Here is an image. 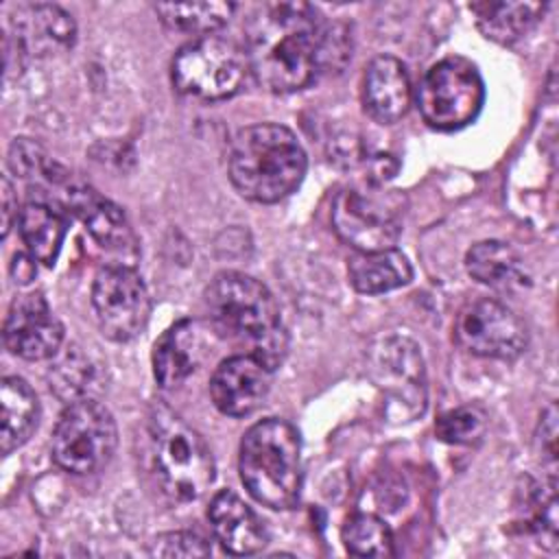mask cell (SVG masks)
I'll use <instances>...</instances> for the list:
<instances>
[{"mask_svg": "<svg viewBox=\"0 0 559 559\" xmlns=\"http://www.w3.org/2000/svg\"><path fill=\"white\" fill-rule=\"evenodd\" d=\"M39 419V402L31 384L17 376L0 382V450L2 454L20 448Z\"/></svg>", "mask_w": 559, "mask_h": 559, "instance_id": "cell-22", "label": "cell"}, {"mask_svg": "<svg viewBox=\"0 0 559 559\" xmlns=\"http://www.w3.org/2000/svg\"><path fill=\"white\" fill-rule=\"evenodd\" d=\"M63 205L85 225L98 247L120 255L138 253V236L124 212L109 199L100 197L92 186L79 181L68 183L63 188Z\"/></svg>", "mask_w": 559, "mask_h": 559, "instance_id": "cell-14", "label": "cell"}, {"mask_svg": "<svg viewBox=\"0 0 559 559\" xmlns=\"http://www.w3.org/2000/svg\"><path fill=\"white\" fill-rule=\"evenodd\" d=\"M9 168L22 179H37L50 186H68L70 173L28 138H17L9 148Z\"/></svg>", "mask_w": 559, "mask_h": 559, "instance_id": "cell-27", "label": "cell"}, {"mask_svg": "<svg viewBox=\"0 0 559 559\" xmlns=\"http://www.w3.org/2000/svg\"><path fill=\"white\" fill-rule=\"evenodd\" d=\"M15 46L28 55H52L74 44L76 26L57 4H20L11 17Z\"/></svg>", "mask_w": 559, "mask_h": 559, "instance_id": "cell-16", "label": "cell"}, {"mask_svg": "<svg viewBox=\"0 0 559 559\" xmlns=\"http://www.w3.org/2000/svg\"><path fill=\"white\" fill-rule=\"evenodd\" d=\"M207 518L218 544L231 555L260 552L269 533L258 513L234 491H218L207 509Z\"/></svg>", "mask_w": 559, "mask_h": 559, "instance_id": "cell-17", "label": "cell"}, {"mask_svg": "<svg viewBox=\"0 0 559 559\" xmlns=\"http://www.w3.org/2000/svg\"><path fill=\"white\" fill-rule=\"evenodd\" d=\"M2 336L11 354L24 360H46L59 354L63 325L41 293H28L15 297L11 304Z\"/></svg>", "mask_w": 559, "mask_h": 559, "instance_id": "cell-13", "label": "cell"}, {"mask_svg": "<svg viewBox=\"0 0 559 559\" xmlns=\"http://www.w3.org/2000/svg\"><path fill=\"white\" fill-rule=\"evenodd\" d=\"M537 439L542 443V454L550 463H555V459H557V413H555V406H550L548 413L544 415L542 435Z\"/></svg>", "mask_w": 559, "mask_h": 559, "instance_id": "cell-31", "label": "cell"}, {"mask_svg": "<svg viewBox=\"0 0 559 559\" xmlns=\"http://www.w3.org/2000/svg\"><path fill=\"white\" fill-rule=\"evenodd\" d=\"M402 216L404 197L378 183L345 188L332 205L334 231L356 251L393 249L402 234Z\"/></svg>", "mask_w": 559, "mask_h": 559, "instance_id": "cell-6", "label": "cell"}, {"mask_svg": "<svg viewBox=\"0 0 559 559\" xmlns=\"http://www.w3.org/2000/svg\"><path fill=\"white\" fill-rule=\"evenodd\" d=\"M454 338L474 356L513 360L526 349L528 332L509 306L483 297L461 308L454 321Z\"/></svg>", "mask_w": 559, "mask_h": 559, "instance_id": "cell-12", "label": "cell"}, {"mask_svg": "<svg viewBox=\"0 0 559 559\" xmlns=\"http://www.w3.org/2000/svg\"><path fill=\"white\" fill-rule=\"evenodd\" d=\"M371 382L384 395L395 421H411L426 408V367L419 345L406 336L389 334L376 341L367 356Z\"/></svg>", "mask_w": 559, "mask_h": 559, "instance_id": "cell-10", "label": "cell"}, {"mask_svg": "<svg viewBox=\"0 0 559 559\" xmlns=\"http://www.w3.org/2000/svg\"><path fill=\"white\" fill-rule=\"evenodd\" d=\"M17 216V197L9 177H2V238L9 236V229Z\"/></svg>", "mask_w": 559, "mask_h": 559, "instance_id": "cell-32", "label": "cell"}, {"mask_svg": "<svg viewBox=\"0 0 559 559\" xmlns=\"http://www.w3.org/2000/svg\"><path fill=\"white\" fill-rule=\"evenodd\" d=\"M17 229L28 255L46 266H52L68 231V218L66 212L50 201L35 197L20 210Z\"/></svg>", "mask_w": 559, "mask_h": 559, "instance_id": "cell-20", "label": "cell"}, {"mask_svg": "<svg viewBox=\"0 0 559 559\" xmlns=\"http://www.w3.org/2000/svg\"><path fill=\"white\" fill-rule=\"evenodd\" d=\"M201 336L199 328L190 319L173 323L153 347V373L164 386L181 384L201 362Z\"/></svg>", "mask_w": 559, "mask_h": 559, "instance_id": "cell-19", "label": "cell"}, {"mask_svg": "<svg viewBox=\"0 0 559 559\" xmlns=\"http://www.w3.org/2000/svg\"><path fill=\"white\" fill-rule=\"evenodd\" d=\"M205 308L212 328L271 371L288 352V334L271 290L240 271L218 273L205 288Z\"/></svg>", "mask_w": 559, "mask_h": 559, "instance_id": "cell-2", "label": "cell"}, {"mask_svg": "<svg viewBox=\"0 0 559 559\" xmlns=\"http://www.w3.org/2000/svg\"><path fill=\"white\" fill-rule=\"evenodd\" d=\"M151 555L157 557H205L210 555V546L203 537L188 531L164 533L155 537L151 544Z\"/></svg>", "mask_w": 559, "mask_h": 559, "instance_id": "cell-30", "label": "cell"}, {"mask_svg": "<svg viewBox=\"0 0 559 559\" xmlns=\"http://www.w3.org/2000/svg\"><path fill=\"white\" fill-rule=\"evenodd\" d=\"M306 151L297 135L277 122L240 129L227 157L231 186L255 203H277L293 194L306 175Z\"/></svg>", "mask_w": 559, "mask_h": 559, "instance_id": "cell-3", "label": "cell"}, {"mask_svg": "<svg viewBox=\"0 0 559 559\" xmlns=\"http://www.w3.org/2000/svg\"><path fill=\"white\" fill-rule=\"evenodd\" d=\"M114 415L94 400L70 402L52 432V459L70 474H94L105 467L116 450Z\"/></svg>", "mask_w": 559, "mask_h": 559, "instance_id": "cell-9", "label": "cell"}, {"mask_svg": "<svg viewBox=\"0 0 559 559\" xmlns=\"http://www.w3.org/2000/svg\"><path fill=\"white\" fill-rule=\"evenodd\" d=\"M153 472L177 502L201 498L214 480V456L205 439L175 411L155 404L146 417Z\"/></svg>", "mask_w": 559, "mask_h": 559, "instance_id": "cell-5", "label": "cell"}, {"mask_svg": "<svg viewBox=\"0 0 559 559\" xmlns=\"http://www.w3.org/2000/svg\"><path fill=\"white\" fill-rule=\"evenodd\" d=\"M35 262H37V260H35L33 255H24V253H17V255H15L13 266H11V273H13V277H15L17 284H28V282L35 277V273H37Z\"/></svg>", "mask_w": 559, "mask_h": 559, "instance_id": "cell-33", "label": "cell"}, {"mask_svg": "<svg viewBox=\"0 0 559 559\" xmlns=\"http://www.w3.org/2000/svg\"><path fill=\"white\" fill-rule=\"evenodd\" d=\"M249 72L269 92L290 94L347 57L343 37L306 2H264L245 24Z\"/></svg>", "mask_w": 559, "mask_h": 559, "instance_id": "cell-1", "label": "cell"}, {"mask_svg": "<svg viewBox=\"0 0 559 559\" xmlns=\"http://www.w3.org/2000/svg\"><path fill=\"white\" fill-rule=\"evenodd\" d=\"M343 544L349 555L386 559L395 555L393 533L384 520L371 513H356L343 526Z\"/></svg>", "mask_w": 559, "mask_h": 559, "instance_id": "cell-26", "label": "cell"}, {"mask_svg": "<svg viewBox=\"0 0 559 559\" xmlns=\"http://www.w3.org/2000/svg\"><path fill=\"white\" fill-rule=\"evenodd\" d=\"M236 4L231 2H170L155 4L159 20L177 33L205 37L227 24Z\"/></svg>", "mask_w": 559, "mask_h": 559, "instance_id": "cell-25", "label": "cell"}, {"mask_svg": "<svg viewBox=\"0 0 559 559\" xmlns=\"http://www.w3.org/2000/svg\"><path fill=\"white\" fill-rule=\"evenodd\" d=\"M465 269L476 282L498 290H513L528 282L522 258L502 240L476 242L465 255Z\"/></svg>", "mask_w": 559, "mask_h": 559, "instance_id": "cell-23", "label": "cell"}, {"mask_svg": "<svg viewBox=\"0 0 559 559\" xmlns=\"http://www.w3.org/2000/svg\"><path fill=\"white\" fill-rule=\"evenodd\" d=\"M367 114L384 124L397 122L411 107V79L404 63L391 55L376 57L362 79Z\"/></svg>", "mask_w": 559, "mask_h": 559, "instance_id": "cell-18", "label": "cell"}, {"mask_svg": "<svg viewBox=\"0 0 559 559\" xmlns=\"http://www.w3.org/2000/svg\"><path fill=\"white\" fill-rule=\"evenodd\" d=\"M483 100L485 85L478 68L459 55L430 66L417 87L419 114L437 131L467 127L480 114Z\"/></svg>", "mask_w": 559, "mask_h": 559, "instance_id": "cell-7", "label": "cell"}, {"mask_svg": "<svg viewBox=\"0 0 559 559\" xmlns=\"http://www.w3.org/2000/svg\"><path fill=\"white\" fill-rule=\"evenodd\" d=\"M347 277L358 293L380 295L406 286L413 277V266L395 247L382 251H356L347 260Z\"/></svg>", "mask_w": 559, "mask_h": 559, "instance_id": "cell-21", "label": "cell"}, {"mask_svg": "<svg viewBox=\"0 0 559 559\" xmlns=\"http://www.w3.org/2000/svg\"><path fill=\"white\" fill-rule=\"evenodd\" d=\"M238 469L247 491L269 509H290L301 491V439L293 424L269 417L240 441Z\"/></svg>", "mask_w": 559, "mask_h": 559, "instance_id": "cell-4", "label": "cell"}, {"mask_svg": "<svg viewBox=\"0 0 559 559\" xmlns=\"http://www.w3.org/2000/svg\"><path fill=\"white\" fill-rule=\"evenodd\" d=\"M271 389V369L249 354L225 358L212 373L214 406L229 417H247L262 406Z\"/></svg>", "mask_w": 559, "mask_h": 559, "instance_id": "cell-15", "label": "cell"}, {"mask_svg": "<svg viewBox=\"0 0 559 559\" xmlns=\"http://www.w3.org/2000/svg\"><path fill=\"white\" fill-rule=\"evenodd\" d=\"M92 308L100 332L116 343H127L144 332L151 317V295L135 269L107 264L94 277Z\"/></svg>", "mask_w": 559, "mask_h": 559, "instance_id": "cell-11", "label": "cell"}, {"mask_svg": "<svg viewBox=\"0 0 559 559\" xmlns=\"http://www.w3.org/2000/svg\"><path fill=\"white\" fill-rule=\"evenodd\" d=\"M247 70V55L236 41L205 35L177 50L173 59V83L186 96L223 100L242 87Z\"/></svg>", "mask_w": 559, "mask_h": 559, "instance_id": "cell-8", "label": "cell"}, {"mask_svg": "<svg viewBox=\"0 0 559 559\" xmlns=\"http://www.w3.org/2000/svg\"><path fill=\"white\" fill-rule=\"evenodd\" d=\"M435 430L445 443H474L487 430V415L480 406H459L443 413Z\"/></svg>", "mask_w": 559, "mask_h": 559, "instance_id": "cell-28", "label": "cell"}, {"mask_svg": "<svg viewBox=\"0 0 559 559\" xmlns=\"http://www.w3.org/2000/svg\"><path fill=\"white\" fill-rule=\"evenodd\" d=\"M92 380V367L79 347H68V352L50 369V389L61 400H72L85 391ZM74 402V400H72Z\"/></svg>", "mask_w": 559, "mask_h": 559, "instance_id": "cell-29", "label": "cell"}, {"mask_svg": "<svg viewBox=\"0 0 559 559\" xmlns=\"http://www.w3.org/2000/svg\"><path fill=\"white\" fill-rule=\"evenodd\" d=\"M476 15L478 31L498 44H513L522 39L542 20L546 4L542 2H474L469 4Z\"/></svg>", "mask_w": 559, "mask_h": 559, "instance_id": "cell-24", "label": "cell"}]
</instances>
